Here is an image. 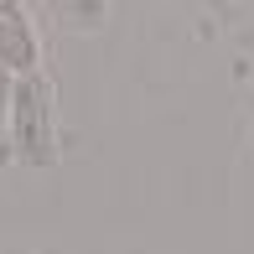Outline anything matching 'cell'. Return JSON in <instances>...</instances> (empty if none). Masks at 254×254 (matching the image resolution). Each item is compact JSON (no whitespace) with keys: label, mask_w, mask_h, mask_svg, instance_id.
I'll list each match as a JSON object with an SVG mask.
<instances>
[{"label":"cell","mask_w":254,"mask_h":254,"mask_svg":"<svg viewBox=\"0 0 254 254\" xmlns=\"http://www.w3.org/2000/svg\"><path fill=\"white\" fill-rule=\"evenodd\" d=\"M10 145L26 166L57 161V114H52V83L42 73L10 83Z\"/></svg>","instance_id":"obj_1"},{"label":"cell","mask_w":254,"mask_h":254,"mask_svg":"<svg viewBox=\"0 0 254 254\" xmlns=\"http://www.w3.org/2000/svg\"><path fill=\"white\" fill-rule=\"evenodd\" d=\"M42 63L37 47V26H31V10L16 0H0V73L10 78H31Z\"/></svg>","instance_id":"obj_2"},{"label":"cell","mask_w":254,"mask_h":254,"mask_svg":"<svg viewBox=\"0 0 254 254\" xmlns=\"http://www.w3.org/2000/svg\"><path fill=\"white\" fill-rule=\"evenodd\" d=\"M10 83H16V78H10V73H0V130L10 125Z\"/></svg>","instance_id":"obj_3"}]
</instances>
